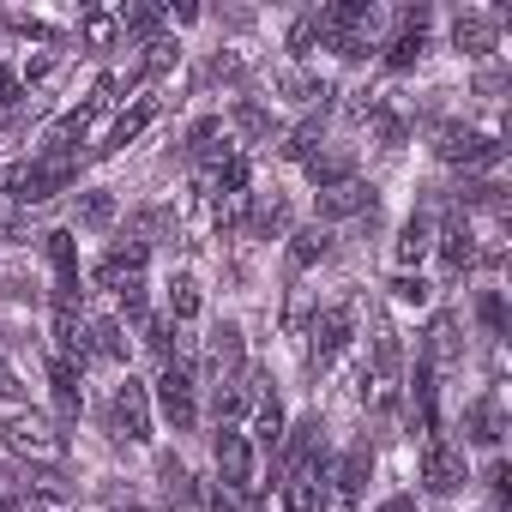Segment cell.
<instances>
[{
	"instance_id": "obj_31",
	"label": "cell",
	"mask_w": 512,
	"mask_h": 512,
	"mask_svg": "<svg viewBox=\"0 0 512 512\" xmlns=\"http://www.w3.org/2000/svg\"><path fill=\"white\" fill-rule=\"evenodd\" d=\"M247 181H253V163H247L241 151H235L223 169H211V187H217L223 199H247Z\"/></svg>"
},
{
	"instance_id": "obj_18",
	"label": "cell",
	"mask_w": 512,
	"mask_h": 512,
	"mask_svg": "<svg viewBox=\"0 0 512 512\" xmlns=\"http://www.w3.org/2000/svg\"><path fill=\"white\" fill-rule=\"evenodd\" d=\"M187 157H193L199 169H223V163L235 157V151H229V127H223L217 115H211V121H199V127L187 133Z\"/></svg>"
},
{
	"instance_id": "obj_38",
	"label": "cell",
	"mask_w": 512,
	"mask_h": 512,
	"mask_svg": "<svg viewBox=\"0 0 512 512\" xmlns=\"http://www.w3.org/2000/svg\"><path fill=\"white\" fill-rule=\"evenodd\" d=\"M19 235H25V211L0 193V241H19Z\"/></svg>"
},
{
	"instance_id": "obj_12",
	"label": "cell",
	"mask_w": 512,
	"mask_h": 512,
	"mask_svg": "<svg viewBox=\"0 0 512 512\" xmlns=\"http://www.w3.org/2000/svg\"><path fill=\"white\" fill-rule=\"evenodd\" d=\"M368 476H374V446H368V440H356V446L338 458V470H332V500H338V512H350V506L362 500Z\"/></svg>"
},
{
	"instance_id": "obj_13",
	"label": "cell",
	"mask_w": 512,
	"mask_h": 512,
	"mask_svg": "<svg viewBox=\"0 0 512 512\" xmlns=\"http://www.w3.org/2000/svg\"><path fill=\"white\" fill-rule=\"evenodd\" d=\"M434 247H440V266H446V278H464L470 266H476V235H470V223H464V211L434 235Z\"/></svg>"
},
{
	"instance_id": "obj_23",
	"label": "cell",
	"mask_w": 512,
	"mask_h": 512,
	"mask_svg": "<svg viewBox=\"0 0 512 512\" xmlns=\"http://www.w3.org/2000/svg\"><path fill=\"white\" fill-rule=\"evenodd\" d=\"M49 386H55V410H61V422H79V410H85L79 368H67V362H55V356H49Z\"/></svg>"
},
{
	"instance_id": "obj_16",
	"label": "cell",
	"mask_w": 512,
	"mask_h": 512,
	"mask_svg": "<svg viewBox=\"0 0 512 512\" xmlns=\"http://www.w3.org/2000/svg\"><path fill=\"white\" fill-rule=\"evenodd\" d=\"M464 440H470V446H488V452H494V446L506 440V416H500V392H482V398H476V404L464 410Z\"/></svg>"
},
{
	"instance_id": "obj_20",
	"label": "cell",
	"mask_w": 512,
	"mask_h": 512,
	"mask_svg": "<svg viewBox=\"0 0 512 512\" xmlns=\"http://www.w3.org/2000/svg\"><path fill=\"white\" fill-rule=\"evenodd\" d=\"M308 181L326 193V187H344V181H356V151H344V145H332V151H314L308 157Z\"/></svg>"
},
{
	"instance_id": "obj_7",
	"label": "cell",
	"mask_w": 512,
	"mask_h": 512,
	"mask_svg": "<svg viewBox=\"0 0 512 512\" xmlns=\"http://www.w3.org/2000/svg\"><path fill=\"white\" fill-rule=\"evenodd\" d=\"M109 434H115V440H133V446L151 440V392H145L133 374L121 380V392H115V404H109Z\"/></svg>"
},
{
	"instance_id": "obj_3",
	"label": "cell",
	"mask_w": 512,
	"mask_h": 512,
	"mask_svg": "<svg viewBox=\"0 0 512 512\" xmlns=\"http://www.w3.org/2000/svg\"><path fill=\"white\" fill-rule=\"evenodd\" d=\"M157 410H163V422L175 428V434H193V422H199V380H193V356H169L163 362V374H157Z\"/></svg>"
},
{
	"instance_id": "obj_41",
	"label": "cell",
	"mask_w": 512,
	"mask_h": 512,
	"mask_svg": "<svg viewBox=\"0 0 512 512\" xmlns=\"http://www.w3.org/2000/svg\"><path fill=\"white\" fill-rule=\"evenodd\" d=\"M19 392H25V386H19V374H13L7 362H0V398H19Z\"/></svg>"
},
{
	"instance_id": "obj_37",
	"label": "cell",
	"mask_w": 512,
	"mask_h": 512,
	"mask_svg": "<svg viewBox=\"0 0 512 512\" xmlns=\"http://www.w3.org/2000/svg\"><path fill=\"white\" fill-rule=\"evenodd\" d=\"M386 290H392V296H398L404 308H422V302H428V284H422V278H410V272H398V278H392Z\"/></svg>"
},
{
	"instance_id": "obj_5",
	"label": "cell",
	"mask_w": 512,
	"mask_h": 512,
	"mask_svg": "<svg viewBox=\"0 0 512 512\" xmlns=\"http://www.w3.org/2000/svg\"><path fill=\"white\" fill-rule=\"evenodd\" d=\"M145 260H151V241H139V235H127V241H115L103 260L91 266V284L97 290H133V284H145Z\"/></svg>"
},
{
	"instance_id": "obj_8",
	"label": "cell",
	"mask_w": 512,
	"mask_h": 512,
	"mask_svg": "<svg viewBox=\"0 0 512 512\" xmlns=\"http://www.w3.org/2000/svg\"><path fill=\"white\" fill-rule=\"evenodd\" d=\"M211 458H217V488H229V494H247V488H253V446H247V434H241L235 422L217 428Z\"/></svg>"
},
{
	"instance_id": "obj_36",
	"label": "cell",
	"mask_w": 512,
	"mask_h": 512,
	"mask_svg": "<svg viewBox=\"0 0 512 512\" xmlns=\"http://www.w3.org/2000/svg\"><path fill=\"white\" fill-rule=\"evenodd\" d=\"M235 127H241L247 139H266V133H272V115H266L260 103H241V109H235Z\"/></svg>"
},
{
	"instance_id": "obj_28",
	"label": "cell",
	"mask_w": 512,
	"mask_h": 512,
	"mask_svg": "<svg viewBox=\"0 0 512 512\" xmlns=\"http://www.w3.org/2000/svg\"><path fill=\"white\" fill-rule=\"evenodd\" d=\"M284 223H290V205H284L278 193H266V199H253V211L241 217V229H247V235H278Z\"/></svg>"
},
{
	"instance_id": "obj_33",
	"label": "cell",
	"mask_w": 512,
	"mask_h": 512,
	"mask_svg": "<svg viewBox=\"0 0 512 512\" xmlns=\"http://www.w3.org/2000/svg\"><path fill=\"white\" fill-rule=\"evenodd\" d=\"M79 31H85V43H91V49H115L121 19H115V13H85V19H79Z\"/></svg>"
},
{
	"instance_id": "obj_17",
	"label": "cell",
	"mask_w": 512,
	"mask_h": 512,
	"mask_svg": "<svg viewBox=\"0 0 512 512\" xmlns=\"http://www.w3.org/2000/svg\"><path fill=\"white\" fill-rule=\"evenodd\" d=\"M314 211H320V223H332V217H374V187H362V181H344V187H326V193H314Z\"/></svg>"
},
{
	"instance_id": "obj_6",
	"label": "cell",
	"mask_w": 512,
	"mask_h": 512,
	"mask_svg": "<svg viewBox=\"0 0 512 512\" xmlns=\"http://www.w3.org/2000/svg\"><path fill=\"white\" fill-rule=\"evenodd\" d=\"M440 163H452V169H488V163H500L506 157V145L494 139V133H476V127H440Z\"/></svg>"
},
{
	"instance_id": "obj_15",
	"label": "cell",
	"mask_w": 512,
	"mask_h": 512,
	"mask_svg": "<svg viewBox=\"0 0 512 512\" xmlns=\"http://www.w3.org/2000/svg\"><path fill=\"white\" fill-rule=\"evenodd\" d=\"M241 374H247L241 326H235V320H223V326L211 332V380H217V386H229V380H241Z\"/></svg>"
},
{
	"instance_id": "obj_26",
	"label": "cell",
	"mask_w": 512,
	"mask_h": 512,
	"mask_svg": "<svg viewBox=\"0 0 512 512\" xmlns=\"http://www.w3.org/2000/svg\"><path fill=\"white\" fill-rule=\"evenodd\" d=\"M85 344H91V362H127L121 320H85Z\"/></svg>"
},
{
	"instance_id": "obj_21",
	"label": "cell",
	"mask_w": 512,
	"mask_h": 512,
	"mask_svg": "<svg viewBox=\"0 0 512 512\" xmlns=\"http://www.w3.org/2000/svg\"><path fill=\"white\" fill-rule=\"evenodd\" d=\"M151 121H157V97H145V103H133V109H127V115H121V121L109 127V139L97 145V157H115L121 145H133V139H139V133H145Z\"/></svg>"
},
{
	"instance_id": "obj_22",
	"label": "cell",
	"mask_w": 512,
	"mask_h": 512,
	"mask_svg": "<svg viewBox=\"0 0 512 512\" xmlns=\"http://www.w3.org/2000/svg\"><path fill=\"white\" fill-rule=\"evenodd\" d=\"M332 253V229L326 223H308V229H296L290 235V272H308V266H320Z\"/></svg>"
},
{
	"instance_id": "obj_24",
	"label": "cell",
	"mask_w": 512,
	"mask_h": 512,
	"mask_svg": "<svg viewBox=\"0 0 512 512\" xmlns=\"http://www.w3.org/2000/svg\"><path fill=\"white\" fill-rule=\"evenodd\" d=\"M157 482H163L169 512H193V476H187V464H181L175 452H163V458H157Z\"/></svg>"
},
{
	"instance_id": "obj_27",
	"label": "cell",
	"mask_w": 512,
	"mask_h": 512,
	"mask_svg": "<svg viewBox=\"0 0 512 512\" xmlns=\"http://www.w3.org/2000/svg\"><path fill=\"white\" fill-rule=\"evenodd\" d=\"M428 247H434V217H428V211H410V223H404V235H398V266L410 272Z\"/></svg>"
},
{
	"instance_id": "obj_35",
	"label": "cell",
	"mask_w": 512,
	"mask_h": 512,
	"mask_svg": "<svg viewBox=\"0 0 512 512\" xmlns=\"http://www.w3.org/2000/svg\"><path fill=\"white\" fill-rule=\"evenodd\" d=\"M476 320L488 326V338H506V302H500V290H482L476 296Z\"/></svg>"
},
{
	"instance_id": "obj_34",
	"label": "cell",
	"mask_w": 512,
	"mask_h": 512,
	"mask_svg": "<svg viewBox=\"0 0 512 512\" xmlns=\"http://www.w3.org/2000/svg\"><path fill=\"white\" fill-rule=\"evenodd\" d=\"M79 223H85V229H109V223H115V199H109V193H85V199H79Z\"/></svg>"
},
{
	"instance_id": "obj_29",
	"label": "cell",
	"mask_w": 512,
	"mask_h": 512,
	"mask_svg": "<svg viewBox=\"0 0 512 512\" xmlns=\"http://www.w3.org/2000/svg\"><path fill=\"white\" fill-rule=\"evenodd\" d=\"M0 506H7V512H49V506L25 488V470H7V464H0Z\"/></svg>"
},
{
	"instance_id": "obj_1",
	"label": "cell",
	"mask_w": 512,
	"mask_h": 512,
	"mask_svg": "<svg viewBox=\"0 0 512 512\" xmlns=\"http://www.w3.org/2000/svg\"><path fill=\"white\" fill-rule=\"evenodd\" d=\"M0 440H7L25 464H37V470H61V458H67V434L43 410H13L7 422H0Z\"/></svg>"
},
{
	"instance_id": "obj_42",
	"label": "cell",
	"mask_w": 512,
	"mask_h": 512,
	"mask_svg": "<svg viewBox=\"0 0 512 512\" xmlns=\"http://www.w3.org/2000/svg\"><path fill=\"white\" fill-rule=\"evenodd\" d=\"M380 512H416V506H410V500H404V494H392V500H386V506H380Z\"/></svg>"
},
{
	"instance_id": "obj_32",
	"label": "cell",
	"mask_w": 512,
	"mask_h": 512,
	"mask_svg": "<svg viewBox=\"0 0 512 512\" xmlns=\"http://www.w3.org/2000/svg\"><path fill=\"white\" fill-rule=\"evenodd\" d=\"M193 314H199V284L181 272V278H169V320H175V326H187Z\"/></svg>"
},
{
	"instance_id": "obj_4",
	"label": "cell",
	"mask_w": 512,
	"mask_h": 512,
	"mask_svg": "<svg viewBox=\"0 0 512 512\" xmlns=\"http://www.w3.org/2000/svg\"><path fill=\"white\" fill-rule=\"evenodd\" d=\"M398 386H404V350H398V332L380 326L374 332V368L362 374V398L374 410H392L398 404Z\"/></svg>"
},
{
	"instance_id": "obj_10",
	"label": "cell",
	"mask_w": 512,
	"mask_h": 512,
	"mask_svg": "<svg viewBox=\"0 0 512 512\" xmlns=\"http://www.w3.org/2000/svg\"><path fill=\"white\" fill-rule=\"evenodd\" d=\"M458 482H464V452L446 434H428L422 440V488L434 500H446V494H458Z\"/></svg>"
},
{
	"instance_id": "obj_19",
	"label": "cell",
	"mask_w": 512,
	"mask_h": 512,
	"mask_svg": "<svg viewBox=\"0 0 512 512\" xmlns=\"http://www.w3.org/2000/svg\"><path fill=\"white\" fill-rule=\"evenodd\" d=\"M55 362H67V368H85V362H91L79 308H55Z\"/></svg>"
},
{
	"instance_id": "obj_11",
	"label": "cell",
	"mask_w": 512,
	"mask_h": 512,
	"mask_svg": "<svg viewBox=\"0 0 512 512\" xmlns=\"http://www.w3.org/2000/svg\"><path fill=\"white\" fill-rule=\"evenodd\" d=\"M43 247H49V266H55V308H79V241H73V229H49L43 235Z\"/></svg>"
},
{
	"instance_id": "obj_39",
	"label": "cell",
	"mask_w": 512,
	"mask_h": 512,
	"mask_svg": "<svg viewBox=\"0 0 512 512\" xmlns=\"http://www.w3.org/2000/svg\"><path fill=\"white\" fill-rule=\"evenodd\" d=\"M488 494H494V506H506V494H512V470H506L500 458L488 464Z\"/></svg>"
},
{
	"instance_id": "obj_40",
	"label": "cell",
	"mask_w": 512,
	"mask_h": 512,
	"mask_svg": "<svg viewBox=\"0 0 512 512\" xmlns=\"http://www.w3.org/2000/svg\"><path fill=\"white\" fill-rule=\"evenodd\" d=\"M19 91H25V85H19V73H13V67H0V109H13V103H19Z\"/></svg>"
},
{
	"instance_id": "obj_2",
	"label": "cell",
	"mask_w": 512,
	"mask_h": 512,
	"mask_svg": "<svg viewBox=\"0 0 512 512\" xmlns=\"http://www.w3.org/2000/svg\"><path fill=\"white\" fill-rule=\"evenodd\" d=\"M73 175H79V163H67V157H31V163H13L0 175V193L25 211V205H49L55 193H67Z\"/></svg>"
},
{
	"instance_id": "obj_9",
	"label": "cell",
	"mask_w": 512,
	"mask_h": 512,
	"mask_svg": "<svg viewBox=\"0 0 512 512\" xmlns=\"http://www.w3.org/2000/svg\"><path fill=\"white\" fill-rule=\"evenodd\" d=\"M350 332H356V314H350V308H326V314L314 320V332H308V368L326 374V368L350 350Z\"/></svg>"
},
{
	"instance_id": "obj_14",
	"label": "cell",
	"mask_w": 512,
	"mask_h": 512,
	"mask_svg": "<svg viewBox=\"0 0 512 512\" xmlns=\"http://www.w3.org/2000/svg\"><path fill=\"white\" fill-rule=\"evenodd\" d=\"M452 43H458V55L482 61V55H494V43H500V19H494V13H458V19H452Z\"/></svg>"
},
{
	"instance_id": "obj_25",
	"label": "cell",
	"mask_w": 512,
	"mask_h": 512,
	"mask_svg": "<svg viewBox=\"0 0 512 512\" xmlns=\"http://www.w3.org/2000/svg\"><path fill=\"white\" fill-rule=\"evenodd\" d=\"M253 440H260V452H278L284 446V404L272 392L253 398Z\"/></svg>"
},
{
	"instance_id": "obj_30",
	"label": "cell",
	"mask_w": 512,
	"mask_h": 512,
	"mask_svg": "<svg viewBox=\"0 0 512 512\" xmlns=\"http://www.w3.org/2000/svg\"><path fill=\"white\" fill-rule=\"evenodd\" d=\"M320 133H326V109H314V115L284 139V157H290V163H308V157L320 151Z\"/></svg>"
}]
</instances>
